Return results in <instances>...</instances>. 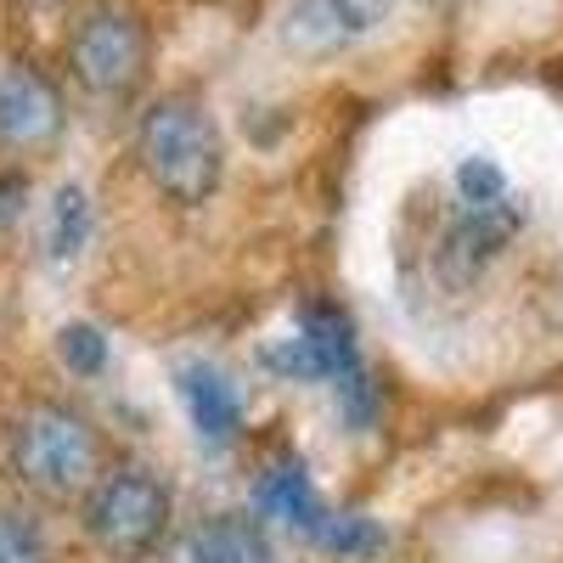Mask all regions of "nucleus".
<instances>
[{
    "instance_id": "1",
    "label": "nucleus",
    "mask_w": 563,
    "mask_h": 563,
    "mask_svg": "<svg viewBox=\"0 0 563 563\" xmlns=\"http://www.w3.org/2000/svg\"><path fill=\"white\" fill-rule=\"evenodd\" d=\"M525 220L530 209L512 175L490 153H467L451 169V220L440 238V271L451 282H479L507 254V243L525 231Z\"/></svg>"
},
{
    "instance_id": "2",
    "label": "nucleus",
    "mask_w": 563,
    "mask_h": 563,
    "mask_svg": "<svg viewBox=\"0 0 563 563\" xmlns=\"http://www.w3.org/2000/svg\"><path fill=\"white\" fill-rule=\"evenodd\" d=\"M7 456H12L18 485L40 501H52V507L85 501L97 490V479L108 474L97 429H90L74 406H57V400H34L12 417Z\"/></svg>"
},
{
    "instance_id": "3",
    "label": "nucleus",
    "mask_w": 563,
    "mask_h": 563,
    "mask_svg": "<svg viewBox=\"0 0 563 563\" xmlns=\"http://www.w3.org/2000/svg\"><path fill=\"white\" fill-rule=\"evenodd\" d=\"M135 153L141 169L158 192L180 209H198L220 192V175H225V141L214 113L198 97H164L141 113L135 130Z\"/></svg>"
},
{
    "instance_id": "4",
    "label": "nucleus",
    "mask_w": 563,
    "mask_h": 563,
    "mask_svg": "<svg viewBox=\"0 0 563 563\" xmlns=\"http://www.w3.org/2000/svg\"><path fill=\"white\" fill-rule=\"evenodd\" d=\"M169 519H175V501H169V485L147 467H108L79 501V525L90 536L102 558L113 563H141L153 558L169 536Z\"/></svg>"
},
{
    "instance_id": "5",
    "label": "nucleus",
    "mask_w": 563,
    "mask_h": 563,
    "mask_svg": "<svg viewBox=\"0 0 563 563\" xmlns=\"http://www.w3.org/2000/svg\"><path fill=\"white\" fill-rule=\"evenodd\" d=\"M68 68L90 97H130L147 74V29L124 7L85 12L68 40Z\"/></svg>"
},
{
    "instance_id": "6",
    "label": "nucleus",
    "mask_w": 563,
    "mask_h": 563,
    "mask_svg": "<svg viewBox=\"0 0 563 563\" xmlns=\"http://www.w3.org/2000/svg\"><path fill=\"white\" fill-rule=\"evenodd\" d=\"M395 12V0H294L282 12V45L305 63L344 57L350 45L378 34Z\"/></svg>"
},
{
    "instance_id": "7",
    "label": "nucleus",
    "mask_w": 563,
    "mask_h": 563,
    "mask_svg": "<svg viewBox=\"0 0 563 563\" xmlns=\"http://www.w3.org/2000/svg\"><path fill=\"white\" fill-rule=\"evenodd\" d=\"M265 361L294 384H344L355 372V327L339 305H310L288 339H276Z\"/></svg>"
},
{
    "instance_id": "8",
    "label": "nucleus",
    "mask_w": 563,
    "mask_h": 563,
    "mask_svg": "<svg viewBox=\"0 0 563 563\" xmlns=\"http://www.w3.org/2000/svg\"><path fill=\"white\" fill-rule=\"evenodd\" d=\"M57 130H63L57 90L45 85L34 68H23V63L0 68V141L23 153V147H45Z\"/></svg>"
},
{
    "instance_id": "9",
    "label": "nucleus",
    "mask_w": 563,
    "mask_h": 563,
    "mask_svg": "<svg viewBox=\"0 0 563 563\" xmlns=\"http://www.w3.org/2000/svg\"><path fill=\"white\" fill-rule=\"evenodd\" d=\"M180 400H186V417H192L198 440L209 445H231L243 429V395L231 389L214 366H180Z\"/></svg>"
},
{
    "instance_id": "10",
    "label": "nucleus",
    "mask_w": 563,
    "mask_h": 563,
    "mask_svg": "<svg viewBox=\"0 0 563 563\" xmlns=\"http://www.w3.org/2000/svg\"><path fill=\"white\" fill-rule=\"evenodd\" d=\"M186 563H276L260 519L249 512H220L186 536Z\"/></svg>"
},
{
    "instance_id": "11",
    "label": "nucleus",
    "mask_w": 563,
    "mask_h": 563,
    "mask_svg": "<svg viewBox=\"0 0 563 563\" xmlns=\"http://www.w3.org/2000/svg\"><path fill=\"white\" fill-rule=\"evenodd\" d=\"M260 512L276 519V525H288V530H299V536H316L321 519H327V507H321V496L305 479L299 462H276L271 474L260 479Z\"/></svg>"
},
{
    "instance_id": "12",
    "label": "nucleus",
    "mask_w": 563,
    "mask_h": 563,
    "mask_svg": "<svg viewBox=\"0 0 563 563\" xmlns=\"http://www.w3.org/2000/svg\"><path fill=\"white\" fill-rule=\"evenodd\" d=\"M90 231H97V209H90L85 186H57L52 209H45V254L57 265H74L90 249Z\"/></svg>"
},
{
    "instance_id": "13",
    "label": "nucleus",
    "mask_w": 563,
    "mask_h": 563,
    "mask_svg": "<svg viewBox=\"0 0 563 563\" xmlns=\"http://www.w3.org/2000/svg\"><path fill=\"white\" fill-rule=\"evenodd\" d=\"M310 541L321 552H333V558H372V552L384 547V530L372 525V519H361V512H327L321 530Z\"/></svg>"
},
{
    "instance_id": "14",
    "label": "nucleus",
    "mask_w": 563,
    "mask_h": 563,
    "mask_svg": "<svg viewBox=\"0 0 563 563\" xmlns=\"http://www.w3.org/2000/svg\"><path fill=\"white\" fill-rule=\"evenodd\" d=\"M0 563H52V547H45V530L23 512L0 507Z\"/></svg>"
},
{
    "instance_id": "15",
    "label": "nucleus",
    "mask_w": 563,
    "mask_h": 563,
    "mask_svg": "<svg viewBox=\"0 0 563 563\" xmlns=\"http://www.w3.org/2000/svg\"><path fill=\"white\" fill-rule=\"evenodd\" d=\"M57 355H63V366L68 372H102V361H108V339H102V327H90V321H68L63 333H57Z\"/></svg>"
}]
</instances>
